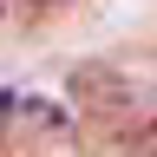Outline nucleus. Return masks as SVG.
Wrapping results in <instances>:
<instances>
[{
	"label": "nucleus",
	"mask_w": 157,
	"mask_h": 157,
	"mask_svg": "<svg viewBox=\"0 0 157 157\" xmlns=\"http://www.w3.org/2000/svg\"><path fill=\"white\" fill-rule=\"evenodd\" d=\"M33 7H66V0H33Z\"/></svg>",
	"instance_id": "f257e3e1"
},
{
	"label": "nucleus",
	"mask_w": 157,
	"mask_h": 157,
	"mask_svg": "<svg viewBox=\"0 0 157 157\" xmlns=\"http://www.w3.org/2000/svg\"><path fill=\"white\" fill-rule=\"evenodd\" d=\"M0 13H7V0H0Z\"/></svg>",
	"instance_id": "f03ea898"
}]
</instances>
